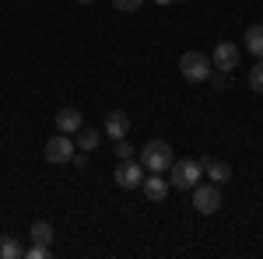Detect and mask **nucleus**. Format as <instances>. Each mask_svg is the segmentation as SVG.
<instances>
[{"label":"nucleus","mask_w":263,"mask_h":259,"mask_svg":"<svg viewBox=\"0 0 263 259\" xmlns=\"http://www.w3.org/2000/svg\"><path fill=\"white\" fill-rule=\"evenodd\" d=\"M141 151V165L144 172H168V165H172V147H168V140H147L144 147H137Z\"/></svg>","instance_id":"nucleus-1"},{"label":"nucleus","mask_w":263,"mask_h":259,"mask_svg":"<svg viewBox=\"0 0 263 259\" xmlns=\"http://www.w3.org/2000/svg\"><path fill=\"white\" fill-rule=\"evenodd\" d=\"M203 179V165L197 158H182L168 165V186L172 189H193Z\"/></svg>","instance_id":"nucleus-2"},{"label":"nucleus","mask_w":263,"mask_h":259,"mask_svg":"<svg viewBox=\"0 0 263 259\" xmlns=\"http://www.w3.org/2000/svg\"><path fill=\"white\" fill-rule=\"evenodd\" d=\"M211 70H214V63H211V56H203L200 49H190V53H182V56H179V74L186 81H193V84L207 81V77H211Z\"/></svg>","instance_id":"nucleus-3"},{"label":"nucleus","mask_w":263,"mask_h":259,"mask_svg":"<svg viewBox=\"0 0 263 259\" xmlns=\"http://www.w3.org/2000/svg\"><path fill=\"white\" fill-rule=\"evenodd\" d=\"M74 140L67 137V133H57V137L46 140V147H42V158L49 161V165H67V161L74 158Z\"/></svg>","instance_id":"nucleus-4"},{"label":"nucleus","mask_w":263,"mask_h":259,"mask_svg":"<svg viewBox=\"0 0 263 259\" xmlns=\"http://www.w3.org/2000/svg\"><path fill=\"white\" fill-rule=\"evenodd\" d=\"M193 207H197L200 214H214V210L221 207V189H218V182H197V186H193Z\"/></svg>","instance_id":"nucleus-5"},{"label":"nucleus","mask_w":263,"mask_h":259,"mask_svg":"<svg viewBox=\"0 0 263 259\" xmlns=\"http://www.w3.org/2000/svg\"><path fill=\"white\" fill-rule=\"evenodd\" d=\"M211 63H214V70L232 74V70L239 67V46H235V42H218L214 53H211Z\"/></svg>","instance_id":"nucleus-6"},{"label":"nucleus","mask_w":263,"mask_h":259,"mask_svg":"<svg viewBox=\"0 0 263 259\" xmlns=\"http://www.w3.org/2000/svg\"><path fill=\"white\" fill-rule=\"evenodd\" d=\"M112 179H116V186H123V189H137V186L144 182V165H141V161H134V158L123 161Z\"/></svg>","instance_id":"nucleus-7"},{"label":"nucleus","mask_w":263,"mask_h":259,"mask_svg":"<svg viewBox=\"0 0 263 259\" xmlns=\"http://www.w3.org/2000/svg\"><path fill=\"white\" fill-rule=\"evenodd\" d=\"M141 189L151 203H158V200L168 196V179H162V172H147V179L141 182Z\"/></svg>","instance_id":"nucleus-8"},{"label":"nucleus","mask_w":263,"mask_h":259,"mask_svg":"<svg viewBox=\"0 0 263 259\" xmlns=\"http://www.w3.org/2000/svg\"><path fill=\"white\" fill-rule=\"evenodd\" d=\"M105 133L112 140H123L126 133H130V116L123 112V109H112L109 116H105Z\"/></svg>","instance_id":"nucleus-9"},{"label":"nucleus","mask_w":263,"mask_h":259,"mask_svg":"<svg viewBox=\"0 0 263 259\" xmlns=\"http://www.w3.org/2000/svg\"><path fill=\"white\" fill-rule=\"evenodd\" d=\"M200 165H203V175H207L211 182H218V186L232 179V165H228V161H221V158H203Z\"/></svg>","instance_id":"nucleus-10"},{"label":"nucleus","mask_w":263,"mask_h":259,"mask_svg":"<svg viewBox=\"0 0 263 259\" xmlns=\"http://www.w3.org/2000/svg\"><path fill=\"white\" fill-rule=\"evenodd\" d=\"M81 126H84V119H81L78 109H60V112H57V133H67V137H70V133H78Z\"/></svg>","instance_id":"nucleus-11"},{"label":"nucleus","mask_w":263,"mask_h":259,"mask_svg":"<svg viewBox=\"0 0 263 259\" xmlns=\"http://www.w3.org/2000/svg\"><path fill=\"white\" fill-rule=\"evenodd\" d=\"M28 238H32V245H53V242H57V231H53L49 221H35V224L28 228Z\"/></svg>","instance_id":"nucleus-12"},{"label":"nucleus","mask_w":263,"mask_h":259,"mask_svg":"<svg viewBox=\"0 0 263 259\" xmlns=\"http://www.w3.org/2000/svg\"><path fill=\"white\" fill-rule=\"evenodd\" d=\"M242 39H246V49H249L253 56H260V60H263V25H249Z\"/></svg>","instance_id":"nucleus-13"},{"label":"nucleus","mask_w":263,"mask_h":259,"mask_svg":"<svg viewBox=\"0 0 263 259\" xmlns=\"http://www.w3.org/2000/svg\"><path fill=\"white\" fill-rule=\"evenodd\" d=\"M74 137H78V140H74L78 151H95V147H99V130H91V126H81Z\"/></svg>","instance_id":"nucleus-14"},{"label":"nucleus","mask_w":263,"mask_h":259,"mask_svg":"<svg viewBox=\"0 0 263 259\" xmlns=\"http://www.w3.org/2000/svg\"><path fill=\"white\" fill-rule=\"evenodd\" d=\"M25 256V249H21L18 242L11 238V235H0V259H21Z\"/></svg>","instance_id":"nucleus-15"},{"label":"nucleus","mask_w":263,"mask_h":259,"mask_svg":"<svg viewBox=\"0 0 263 259\" xmlns=\"http://www.w3.org/2000/svg\"><path fill=\"white\" fill-rule=\"evenodd\" d=\"M249 88H253L256 95H263V60L256 63L253 70H249Z\"/></svg>","instance_id":"nucleus-16"},{"label":"nucleus","mask_w":263,"mask_h":259,"mask_svg":"<svg viewBox=\"0 0 263 259\" xmlns=\"http://www.w3.org/2000/svg\"><path fill=\"white\" fill-rule=\"evenodd\" d=\"M112 151H116V158H120V161H130L134 154H137V147H134V144H126V137L116 140V147H112Z\"/></svg>","instance_id":"nucleus-17"},{"label":"nucleus","mask_w":263,"mask_h":259,"mask_svg":"<svg viewBox=\"0 0 263 259\" xmlns=\"http://www.w3.org/2000/svg\"><path fill=\"white\" fill-rule=\"evenodd\" d=\"M53 256V245H32L28 249V259H49Z\"/></svg>","instance_id":"nucleus-18"},{"label":"nucleus","mask_w":263,"mask_h":259,"mask_svg":"<svg viewBox=\"0 0 263 259\" xmlns=\"http://www.w3.org/2000/svg\"><path fill=\"white\" fill-rule=\"evenodd\" d=\"M141 4L144 0H112V7H116V11H126V14H130V11H141Z\"/></svg>","instance_id":"nucleus-19"},{"label":"nucleus","mask_w":263,"mask_h":259,"mask_svg":"<svg viewBox=\"0 0 263 259\" xmlns=\"http://www.w3.org/2000/svg\"><path fill=\"white\" fill-rule=\"evenodd\" d=\"M70 165H78V168H88V151H74Z\"/></svg>","instance_id":"nucleus-20"},{"label":"nucleus","mask_w":263,"mask_h":259,"mask_svg":"<svg viewBox=\"0 0 263 259\" xmlns=\"http://www.w3.org/2000/svg\"><path fill=\"white\" fill-rule=\"evenodd\" d=\"M155 4H162V7H165V4H172V0H155Z\"/></svg>","instance_id":"nucleus-21"},{"label":"nucleus","mask_w":263,"mask_h":259,"mask_svg":"<svg viewBox=\"0 0 263 259\" xmlns=\"http://www.w3.org/2000/svg\"><path fill=\"white\" fill-rule=\"evenodd\" d=\"M78 4H95V0H78Z\"/></svg>","instance_id":"nucleus-22"}]
</instances>
